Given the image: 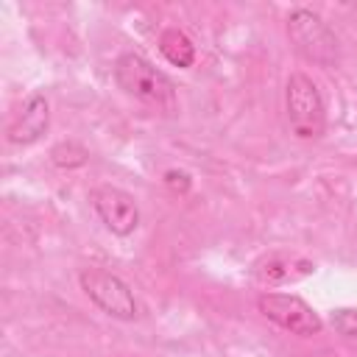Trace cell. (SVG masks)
Instances as JSON below:
<instances>
[{
    "label": "cell",
    "instance_id": "cell-1",
    "mask_svg": "<svg viewBox=\"0 0 357 357\" xmlns=\"http://www.w3.org/2000/svg\"><path fill=\"white\" fill-rule=\"evenodd\" d=\"M114 81L123 92L145 100V103H156V106H173L176 100V86L173 81L153 67L145 56L139 53H120L114 61Z\"/></svg>",
    "mask_w": 357,
    "mask_h": 357
},
{
    "label": "cell",
    "instance_id": "cell-3",
    "mask_svg": "<svg viewBox=\"0 0 357 357\" xmlns=\"http://www.w3.org/2000/svg\"><path fill=\"white\" fill-rule=\"evenodd\" d=\"M287 36L307 61H315L321 67H329L337 61V39L315 11L293 8L287 14Z\"/></svg>",
    "mask_w": 357,
    "mask_h": 357
},
{
    "label": "cell",
    "instance_id": "cell-7",
    "mask_svg": "<svg viewBox=\"0 0 357 357\" xmlns=\"http://www.w3.org/2000/svg\"><path fill=\"white\" fill-rule=\"evenodd\" d=\"M47 126H50V106H47V98H45L42 92H33V95L22 103L20 114L11 120V126H8V139H11L14 145H31V142H36V139L47 131Z\"/></svg>",
    "mask_w": 357,
    "mask_h": 357
},
{
    "label": "cell",
    "instance_id": "cell-11",
    "mask_svg": "<svg viewBox=\"0 0 357 357\" xmlns=\"http://www.w3.org/2000/svg\"><path fill=\"white\" fill-rule=\"evenodd\" d=\"M332 326L337 335L357 337V310H335L332 312Z\"/></svg>",
    "mask_w": 357,
    "mask_h": 357
},
{
    "label": "cell",
    "instance_id": "cell-8",
    "mask_svg": "<svg viewBox=\"0 0 357 357\" xmlns=\"http://www.w3.org/2000/svg\"><path fill=\"white\" fill-rule=\"evenodd\" d=\"M315 271V265L304 257H290V254H271L262 257L254 265V279L259 284H287V282H298L304 276H310Z\"/></svg>",
    "mask_w": 357,
    "mask_h": 357
},
{
    "label": "cell",
    "instance_id": "cell-4",
    "mask_svg": "<svg viewBox=\"0 0 357 357\" xmlns=\"http://www.w3.org/2000/svg\"><path fill=\"white\" fill-rule=\"evenodd\" d=\"M78 282H81V290L106 315H112L117 321H134V315H137V298H134L131 287L120 276H114V273H109L103 268H84L78 273Z\"/></svg>",
    "mask_w": 357,
    "mask_h": 357
},
{
    "label": "cell",
    "instance_id": "cell-6",
    "mask_svg": "<svg viewBox=\"0 0 357 357\" xmlns=\"http://www.w3.org/2000/svg\"><path fill=\"white\" fill-rule=\"evenodd\" d=\"M89 201H92L95 215L100 218V223L112 234L126 237L139 226V206H137L131 192L112 187V184H103V187H95L89 192Z\"/></svg>",
    "mask_w": 357,
    "mask_h": 357
},
{
    "label": "cell",
    "instance_id": "cell-5",
    "mask_svg": "<svg viewBox=\"0 0 357 357\" xmlns=\"http://www.w3.org/2000/svg\"><path fill=\"white\" fill-rule=\"evenodd\" d=\"M257 307L259 312L273 321L276 326L293 332V335H301V337H312L324 329V321L318 318V312L298 296H290V293H262L257 298Z\"/></svg>",
    "mask_w": 357,
    "mask_h": 357
},
{
    "label": "cell",
    "instance_id": "cell-10",
    "mask_svg": "<svg viewBox=\"0 0 357 357\" xmlns=\"http://www.w3.org/2000/svg\"><path fill=\"white\" fill-rule=\"evenodd\" d=\"M86 148L84 145H78V142H59V145H53V151H50V162L56 165V167H64V170H73V167H81L84 162H86Z\"/></svg>",
    "mask_w": 357,
    "mask_h": 357
},
{
    "label": "cell",
    "instance_id": "cell-2",
    "mask_svg": "<svg viewBox=\"0 0 357 357\" xmlns=\"http://www.w3.org/2000/svg\"><path fill=\"white\" fill-rule=\"evenodd\" d=\"M287 126L298 139H318L326 131V106L315 81L304 73H293L284 84Z\"/></svg>",
    "mask_w": 357,
    "mask_h": 357
},
{
    "label": "cell",
    "instance_id": "cell-9",
    "mask_svg": "<svg viewBox=\"0 0 357 357\" xmlns=\"http://www.w3.org/2000/svg\"><path fill=\"white\" fill-rule=\"evenodd\" d=\"M159 50H162V56L173 64V67H192V61H195V45L190 42V36L184 33V31H178V28H167V31H162V36H159Z\"/></svg>",
    "mask_w": 357,
    "mask_h": 357
},
{
    "label": "cell",
    "instance_id": "cell-12",
    "mask_svg": "<svg viewBox=\"0 0 357 357\" xmlns=\"http://www.w3.org/2000/svg\"><path fill=\"white\" fill-rule=\"evenodd\" d=\"M165 184L170 190H176V192H187L190 190V176L184 170H167L165 173Z\"/></svg>",
    "mask_w": 357,
    "mask_h": 357
}]
</instances>
